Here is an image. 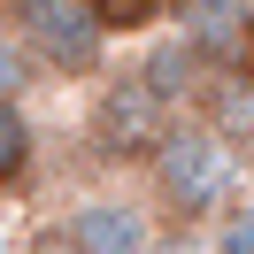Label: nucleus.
<instances>
[{
	"label": "nucleus",
	"instance_id": "2",
	"mask_svg": "<svg viewBox=\"0 0 254 254\" xmlns=\"http://www.w3.org/2000/svg\"><path fill=\"white\" fill-rule=\"evenodd\" d=\"M16 39L54 77H93L108 62V23L93 0H16Z\"/></svg>",
	"mask_w": 254,
	"mask_h": 254
},
{
	"label": "nucleus",
	"instance_id": "7",
	"mask_svg": "<svg viewBox=\"0 0 254 254\" xmlns=\"http://www.w3.org/2000/svg\"><path fill=\"white\" fill-rule=\"evenodd\" d=\"M23 162H31V124H23L16 100H0V185L23 177Z\"/></svg>",
	"mask_w": 254,
	"mask_h": 254
},
{
	"label": "nucleus",
	"instance_id": "5",
	"mask_svg": "<svg viewBox=\"0 0 254 254\" xmlns=\"http://www.w3.org/2000/svg\"><path fill=\"white\" fill-rule=\"evenodd\" d=\"M177 39L200 62H231L247 39V0H177Z\"/></svg>",
	"mask_w": 254,
	"mask_h": 254
},
{
	"label": "nucleus",
	"instance_id": "3",
	"mask_svg": "<svg viewBox=\"0 0 254 254\" xmlns=\"http://www.w3.org/2000/svg\"><path fill=\"white\" fill-rule=\"evenodd\" d=\"M154 200L131 185H93L77 192V200L62 208V223H54V239H62V254H139L146 239H154Z\"/></svg>",
	"mask_w": 254,
	"mask_h": 254
},
{
	"label": "nucleus",
	"instance_id": "8",
	"mask_svg": "<svg viewBox=\"0 0 254 254\" xmlns=\"http://www.w3.org/2000/svg\"><path fill=\"white\" fill-rule=\"evenodd\" d=\"M208 247H216V254H254V200H231V208H223Z\"/></svg>",
	"mask_w": 254,
	"mask_h": 254
},
{
	"label": "nucleus",
	"instance_id": "10",
	"mask_svg": "<svg viewBox=\"0 0 254 254\" xmlns=\"http://www.w3.org/2000/svg\"><path fill=\"white\" fill-rule=\"evenodd\" d=\"M139 254H192V247H185V239H162V231H154V239H146Z\"/></svg>",
	"mask_w": 254,
	"mask_h": 254
},
{
	"label": "nucleus",
	"instance_id": "6",
	"mask_svg": "<svg viewBox=\"0 0 254 254\" xmlns=\"http://www.w3.org/2000/svg\"><path fill=\"white\" fill-rule=\"evenodd\" d=\"M200 69H208L200 54H192L185 39H170V47H154V62H146L139 77L154 85V100H162V108H177V100H192V93H200Z\"/></svg>",
	"mask_w": 254,
	"mask_h": 254
},
{
	"label": "nucleus",
	"instance_id": "9",
	"mask_svg": "<svg viewBox=\"0 0 254 254\" xmlns=\"http://www.w3.org/2000/svg\"><path fill=\"white\" fill-rule=\"evenodd\" d=\"M23 85H31V47L0 39V100H23Z\"/></svg>",
	"mask_w": 254,
	"mask_h": 254
},
{
	"label": "nucleus",
	"instance_id": "11",
	"mask_svg": "<svg viewBox=\"0 0 254 254\" xmlns=\"http://www.w3.org/2000/svg\"><path fill=\"white\" fill-rule=\"evenodd\" d=\"M239 54H247V77H254V16H247V39H239Z\"/></svg>",
	"mask_w": 254,
	"mask_h": 254
},
{
	"label": "nucleus",
	"instance_id": "1",
	"mask_svg": "<svg viewBox=\"0 0 254 254\" xmlns=\"http://www.w3.org/2000/svg\"><path fill=\"white\" fill-rule=\"evenodd\" d=\"M146 200L154 216L216 223L239 200V146L216 124H162V139L146 146Z\"/></svg>",
	"mask_w": 254,
	"mask_h": 254
},
{
	"label": "nucleus",
	"instance_id": "4",
	"mask_svg": "<svg viewBox=\"0 0 254 254\" xmlns=\"http://www.w3.org/2000/svg\"><path fill=\"white\" fill-rule=\"evenodd\" d=\"M162 124H170V108L154 100L146 77H116V85H100V100H93V139L108 146V154H146V146L162 139Z\"/></svg>",
	"mask_w": 254,
	"mask_h": 254
}]
</instances>
